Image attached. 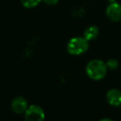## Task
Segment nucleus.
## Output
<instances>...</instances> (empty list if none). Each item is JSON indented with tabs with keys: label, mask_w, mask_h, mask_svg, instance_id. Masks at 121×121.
<instances>
[{
	"label": "nucleus",
	"mask_w": 121,
	"mask_h": 121,
	"mask_svg": "<svg viewBox=\"0 0 121 121\" xmlns=\"http://www.w3.org/2000/svg\"><path fill=\"white\" fill-rule=\"evenodd\" d=\"M89 48V42L85 37H75L68 42L66 50L68 53L73 56H80L86 52Z\"/></svg>",
	"instance_id": "nucleus-2"
},
{
	"label": "nucleus",
	"mask_w": 121,
	"mask_h": 121,
	"mask_svg": "<svg viewBox=\"0 0 121 121\" xmlns=\"http://www.w3.org/2000/svg\"><path fill=\"white\" fill-rule=\"evenodd\" d=\"M106 16L110 21L118 22L121 21V4L119 3H111L106 8Z\"/></svg>",
	"instance_id": "nucleus-4"
},
{
	"label": "nucleus",
	"mask_w": 121,
	"mask_h": 121,
	"mask_svg": "<svg viewBox=\"0 0 121 121\" xmlns=\"http://www.w3.org/2000/svg\"><path fill=\"white\" fill-rule=\"evenodd\" d=\"M106 66H107V68L109 70H115L118 68L119 66V62L116 59H109V60H107L106 62Z\"/></svg>",
	"instance_id": "nucleus-9"
},
{
	"label": "nucleus",
	"mask_w": 121,
	"mask_h": 121,
	"mask_svg": "<svg viewBox=\"0 0 121 121\" xmlns=\"http://www.w3.org/2000/svg\"><path fill=\"white\" fill-rule=\"evenodd\" d=\"M25 119L28 121H42L45 119V112L41 106L32 104L24 112Z\"/></svg>",
	"instance_id": "nucleus-3"
},
{
	"label": "nucleus",
	"mask_w": 121,
	"mask_h": 121,
	"mask_svg": "<svg viewBox=\"0 0 121 121\" xmlns=\"http://www.w3.org/2000/svg\"><path fill=\"white\" fill-rule=\"evenodd\" d=\"M98 34H99V28L98 27L95 25L90 26L87 28L85 30L84 32V37L88 41H92L95 40L96 37H98Z\"/></svg>",
	"instance_id": "nucleus-7"
},
{
	"label": "nucleus",
	"mask_w": 121,
	"mask_h": 121,
	"mask_svg": "<svg viewBox=\"0 0 121 121\" xmlns=\"http://www.w3.org/2000/svg\"><path fill=\"white\" fill-rule=\"evenodd\" d=\"M42 0H21L22 6L26 9H33L37 7Z\"/></svg>",
	"instance_id": "nucleus-8"
},
{
	"label": "nucleus",
	"mask_w": 121,
	"mask_h": 121,
	"mask_svg": "<svg viewBox=\"0 0 121 121\" xmlns=\"http://www.w3.org/2000/svg\"><path fill=\"white\" fill-rule=\"evenodd\" d=\"M106 1H108V2H109V4H111V3H114V2H115L116 0H106Z\"/></svg>",
	"instance_id": "nucleus-11"
},
{
	"label": "nucleus",
	"mask_w": 121,
	"mask_h": 121,
	"mask_svg": "<svg viewBox=\"0 0 121 121\" xmlns=\"http://www.w3.org/2000/svg\"><path fill=\"white\" fill-rule=\"evenodd\" d=\"M28 107L27 100L22 96H18L15 99H13L12 104H11V108L13 111L16 114H22L26 111V109Z\"/></svg>",
	"instance_id": "nucleus-5"
},
{
	"label": "nucleus",
	"mask_w": 121,
	"mask_h": 121,
	"mask_svg": "<svg viewBox=\"0 0 121 121\" xmlns=\"http://www.w3.org/2000/svg\"><path fill=\"white\" fill-rule=\"evenodd\" d=\"M107 70L106 63L99 59H95L90 60L86 65V72L91 79L94 81H99L106 76Z\"/></svg>",
	"instance_id": "nucleus-1"
},
{
	"label": "nucleus",
	"mask_w": 121,
	"mask_h": 121,
	"mask_svg": "<svg viewBox=\"0 0 121 121\" xmlns=\"http://www.w3.org/2000/svg\"><path fill=\"white\" fill-rule=\"evenodd\" d=\"M106 99L110 105L119 106L121 104V91L118 89H110L106 93Z\"/></svg>",
	"instance_id": "nucleus-6"
},
{
	"label": "nucleus",
	"mask_w": 121,
	"mask_h": 121,
	"mask_svg": "<svg viewBox=\"0 0 121 121\" xmlns=\"http://www.w3.org/2000/svg\"><path fill=\"white\" fill-rule=\"evenodd\" d=\"M42 1L47 5H55L58 3L59 0H42Z\"/></svg>",
	"instance_id": "nucleus-10"
},
{
	"label": "nucleus",
	"mask_w": 121,
	"mask_h": 121,
	"mask_svg": "<svg viewBox=\"0 0 121 121\" xmlns=\"http://www.w3.org/2000/svg\"><path fill=\"white\" fill-rule=\"evenodd\" d=\"M101 120H112L111 119H109V118H107V119H102Z\"/></svg>",
	"instance_id": "nucleus-12"
}]
</instances>
